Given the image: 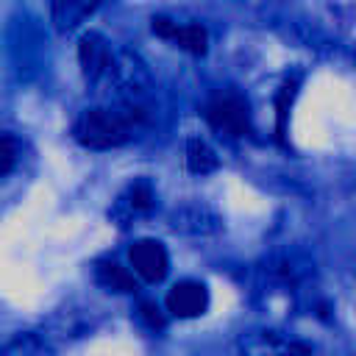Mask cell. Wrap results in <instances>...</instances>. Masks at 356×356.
<instances>
[{
  "mask_svg": "<svg viewBox=\"0 0 356 356\" xmlns=\"http://www.w3.org/2000/svg\"><path fill=\"white\" fill-rule=\"evenodd\" d=\"M128 259H131L134 273L142 281H147V284L164 281V275L170 270V256H167L164 245L156 242V239H139V242H134L131 250H128Z\"/></svg>",
  "mask_w": 356,
  "mask_h": 356,
  "instance_id": "cell-4",
  "label": "cell"
},
{
  "mask_svg": "<svg viewBox=\"0 0 356 356\" xmlns=\"http://www.w3.org/2000/svg\"><path fill=\"white\" fill-rule=\"evenodd\" d=\"M295 92H298V78H289V81H284V86L275 95V136L281 142L286 134V117H289V106L295 100Z\"/></svg>",
  "mask_w": 356,
  "mask_h": 356,
  "instance_id": "cell-12",
  "label": "cell"
},
{
  "mask_svg": "<svg viewBox=\"0 0 356 356\" xmlns=\"http://www.w3.org/2000/svg\"><path fill=\"white\" fill-rule=\"evenodd\" d=\"M14 161H17V142L11 134H3L0 139V175L3 178L14 170Z\"/></svg>",
  "mask_w": 356,
  "mask_h": 356,
  "instance_id": "cell-15",
  "label": "cell"
},
{
  "mask_svg": "<svg viewBox=\"0 0 356 356\" xmlns=\"http://www.w3.org/2000/svg\"><path fill=\"white\" fill-rule=\"evenodd\" d=\"M186 167H189V172H195V175H209V172L217 170V153H214L203 139L192 136V139L186 142Z\"/></svg>",
  "mask_w": 356,
  "mask_h": 356,
  "instance_id": "cell-10",
  "label": "cell"
},
{
  "mask_svg": "<svg viewBox=\"0 0 356 356\" xmlns=\"http://www.w3.org/2000/svg\"><path fill=\"white\" fill-rule=\"evenodd\" d=\"M203 114H206V122L217 134H222L228 139H239V136H245L250 131L248 103L234 92H225V95H217L214 100H209Z\"/></svg>",
  "mask_w": 356,
  "mask_h": 356,
  "instance_id": "cell-2",
  "label": "cell"
},
{
  "mask_svg": "<svg viewBox=\"0 0 356 356\" xmlns=\"http://www.w3.org/2000/svg\"><path fill=\"white\" fill-rule=\"evenodd\" d=\"M139 320L150 328V331H161L167 325V314L161 312V306L156 300H139V309H136Z\"/></svg>",
  "mask_w": 356,
  "mask_h": 356,
  "instance_id": "cell-14",
  "label": "cell"
},
{
  "mask_svg": "<svg viewBox=\"0 0 356 356\" xmlns=\"http://www.w3.org/2000/svg\"><path fill=\"white\" fill-rule=\"evenodd\" d=\"M209 309V289L200 281H181L167 292V312L172 317L189 320Z\"/></svg>",
  "mask_w": 356,
  "mask_h": 356,
  "instance_id": "cell-5",
  "label": "cell"
},
{
  "mask_svg": "<svg viewBox=\"0 0 356 356\" xmlns=\"http://www.w3.org/2000/svg\"><path fill=\"white\" fill-rule=\"evenodd\" d=\"M78 64H81V72L89 83H97L103 78H111V70H114V53L108 47V42L89 31L81 36L78 42Z\"/></svg>",
  "mask_w": 356,
  "mask_h": 356,
  "instance_id": "cell-3",
  "label": "cell"
},
{
  "mask_svg": "<svg viewBox=\"0 0 356 356\" xmlns=\"http://www.w3.org/2000/svg\"><path fill=\"white\" fill-rule=\"evenodd\" d=\"M153 203H156V195H153L150 181L139 178V181H134V184L125 189V195H120L117 206H114L108 214H111L120 225H128L131 217H136V214H147V211L153 209Z\"/></svg>",
  "mask_w": 356,
  "mask_h": 356,
  "instance_id": "cell-6",
  "label": "cell"
},
{
  "mask_svg": "<svg viewBox=\"0 0 356 356\" xmlns=\"http://www.w3.org/2000/svg\"><path fill=\"white\" fill-rule=\"evenodd\" d=\"M145 122L147 106L136 103H120L114 108H86L72 125V139L89 150H108L125 145Z\"/></svg>",
  "mask_w": 356,
  "mask_h": 356,
  "instance_id": "cell-1",
  "label": "cell"
},
{
  "mask_svg": "<svg viewBox=\"0 0 356 356\" xmlns=\"http://www.w3.org/2000/svg\"><path fill=\"white\" fill-rule=\"evenodd\" d=\"M170 42H175L178 47H184L192 56H203L206 44H209V33H206L203 25H178Z\"/></svg>",
  "mask_w": 356,
  "mask_h": 356,
  "instance_id": "cell-11",
  "label": "cell"
},
{
  "mask_svg": "<svg viewBox=\"0 0 356 356\" xmlns=\"http://www.w3.org/2000/svg\"><path fill=\"white\" fill-rule=\"evenodd\" d=\"M170 225L172 231L178 234H189V236H206V234H214L220 228V220L214 211H209L206 206H181L172 211L170 217Z\"/></svg>",
  "mask_w": 356,
  "mask_h": 356,
  "instance_id": "cell-7",
  "label": "cell"
},
{
  "mask_svg": "<svg viewBox=\"0 0 356 356\" xmlns=\"http://www.w3.org/2000/svg\"><path fill=\"white\" fill-rule=\"evenodd\" d=\"M95 281L111 292H134L136 289L134 275L117 261H97L95 264Z\"/></svg>",
  "mask_w": 356,
  "mask_h": 356,
  "instance_id": "cell-9",
  "label": "cell"
},
{
  "mask_svg": "<svg viewBox=\"0 0 356 356\" xmlns=\"http://www.w3.org/2000/svg\"><path fill=\"white\" fill-rule=\"evenodd\" d=\"M97 6H100V0H50V22L58 33H70Z\"/></svg>",
  "mask_w": 356,
  "mask_h": 356,
  "instance_id": "cell-8",
  "label": "cell"
},
{
  "mask_svg": "<svg viewBox=\"0 0 356 356\" xmlns=\"http://www.w3.org/2000/svg\"><path fill=\"white\" fill-rule=\"evenodd\" d=\"M39 353H50V348L36 334H19L3 345V356H39Z\"/></svg>",
  "mask_w": 356,
  "mask_h": 356,
  "instance_id": "cell-13",
  "label": "cell"
}]
</instances>
